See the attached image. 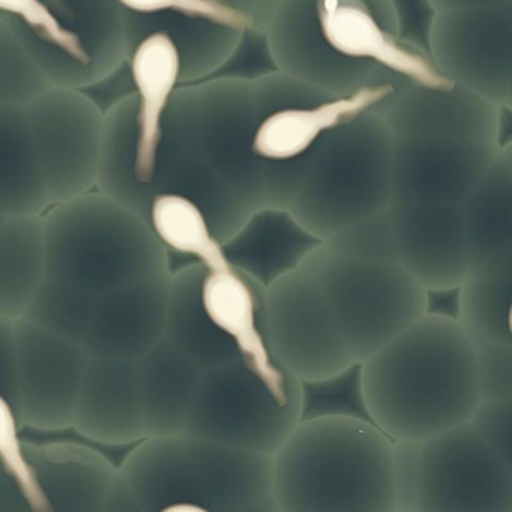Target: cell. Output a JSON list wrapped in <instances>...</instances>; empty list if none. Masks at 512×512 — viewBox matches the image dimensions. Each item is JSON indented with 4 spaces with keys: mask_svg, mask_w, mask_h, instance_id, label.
<instances>
[{
    "mask_svg": "<svg viewBox=\"0 0 512 512\" xmlns=\"http://www.w3.org/2000/svg\"><path fill=\"white\" fill-rule=\"evenodd\" d=\"M325 98L332 97L278 70L176 89L164 118L151 196L175 193L196 203L221 244L257 209H287L305 157L292 163L257 157V125L272 110Z\"/></svg>",
    "mask_w": 512,
    "mask_h": 512,
    "instance_id": "cell-1",
    "label": "cell"
},
{
    "mask_svg": "<svg viewBox=\"0 0 512 512\" xmlns=\"http://www.w3.org/2000/svg\"><path fill=\"white\" fill-rule=\"evenodd\" d=\"M265 37L275 70L328 97L400 80L452 85L404 37L395 0H280Z\"/></svg>",
    "mask_w": 512,
    "mask_h": 512,
    "instance_id": "cell-2",
    "label": "cell"
},
{
    "mask_svg": "<svg viewBox=\"0 0 512 512\" xmlns=\"http://www.w3.org/2000/svg\"><path fill=\"white\" fill-rule=\"evenodd\" d=\"M368 418L394 440L463 424L482 401L478 355L455 317L425 313L361 364Z\"/></svg>",
    "mask_w": 512,
    "mask_h": 512,
    "instance_id": "cell-3",
    "label": "cell"
},
{
    "mask_svg": "<svg viewBox=\"0 0 512 512\" xmlns=\"http://www.w3.org/2000/svg\"><path fill=\"white\" fill-rule=\"evenodd\" d=\"M392 448L370 419L302 418L272 455L278 512H397Z\"/></svg>",
    "mask_w": 512,
    "mask_h": 512,
    "instance_id": "cell-4",
    "label": "cell"
},
{
    "mask_svg": "<svg viewBox=\"0 0 512 512\" xmlns=\"http://www.w3.org/2000/svg\"><path fill=\"white\" fill-rule=\"evenodd\" d=\"M118 469L142 512H278L271 455L230 443L145 437Z\"/></svg>",
    "mask_w": 512,
    "mask_h": 512,
    "instance_id": "cell-5",
    "label": "cell"
},
{
    "mask_svg": "<svg viewBox=\"0 0 512 512\" xmlns=\"http://www.w3.org/2000/svg\"><path fill=\"white\" fill-rule=\"evenodd\" d=\"M43 232L46 275L97 295L172 271L148 218L101 191L50 206Z\"/></svg>",
    "mask_w": 512,
    "mask_h": 512,
    "instance_id": "cell-6",
    "label": "cell"
},
{
    "mask_svg": "<svg viewBox=\"0 0 512 512\" xmlns=\"http://www.w3.org/2000/svg\"><path fill=\"white\" fill-rule=\"evenodd\" d=\"M391 203V134L373 107L326 133L305 155L287 211L326 241Z\"/></svg>",
    "mask_w": 512,
    "mask_h": 512,
    "instance_id": "cell-7",
    "label": "cell"
},
{
    "mask_svg": "<svg viewBox=\"0 0 512 512\" xmlns=\"http://www.w3.org/2000/svg\"><path fill=\"white\" fill-rule=\"evenodd\" d=\"M397 512H511L512 457L472 421L419 440H395Z\"/></svg>",
    "mask_w": 512,
    "mask_h": 512,
    "instance_id": "cell-8",
    "label": "cell"
},
{
    "mask_svg": "<svg viewBox=\"0 0 512 512\" xmlns=\"http://www.w3.org/2000/svg\"><path fill=\"white\" fill-rule=\"evenodd\" d=\"M302 263L319 283L358 364L427 313V290L400 263L346 256L326 244Z\"/></svg>",
    "mask_w": 512,
    "mask_h": 512,
    "instance_id": "cell-9",
    "label": "cell"
},
{
    "mask_svg": "<svg viewBox=\"0 0 512 512\" xmlns=\"http://www.w3.org/2000/svg\"><path fill=\"white\" fill-rule=\"evenodd\" d=\"M304 404H283L241 359L203 370L184 433L274 455L302 419Z\"/></svg>",
    "mask_w": 512,
    "mask_h": 512,
    "instance_id": "cell-10",
    "label": "cell"
},
{
    "mask_svg": "<svg viewBox=\"0 0 512 512\" xmlns=\"http://www.w3.org/2000/svg\"><path fill=\"white\" fill-rule=\"evenodd\" d=\"M265 331L275 358L301 382L329 379L358 364L304 263L266 287Z\"/></svg>",
    "mask_w": 512,
    "mask_h": 512,
    "instance_id": "cell-11",
    "label": "cell"
},
{
    "mask_svg": "<svg viewBox=\"0 0 512 512\" xmlns=\"http://www.w3.org/2000/svg\"><path fill=\"white\" fill-rule=\"evenodd\" d=\"M512 2L434 11L428 55L442 76L512 109Z\"/></svg>",
    "mask_w": 512,
    "mask_h": 512,
    "instance_id": "cell-12",
    "label": "cell"
},
{
    "mask_svg": "<svg viewBox=\"0 0 512 512\" xmlns=\"http://www.w3.org/2000/svg\"><path fill=\"white\" fill-rule=\"evenodd\" d=\"M392 203H461L511 140L476 134L391 136Z\"/></svg>",
    "mask_w": 512,
    "mask_h": 512,
    "instance_id": "cell-13",
    "label": "cell"
},
{
    "mask_svg": "<svg viewBox=\"0 0 512 512\" xmlns=\"http://www.w3.org/2000/svg\"><path fill=\"white\" fill-rule=\"evenodd\" d=\"M131 71L140 97L136 148L130 164L100 176L97 187L148 218L164 118L182 77L181 53L175 38L166 31L146 37L134 53Z\"/></svg>",
    "mask_w": 512,
    "mask_h": 512,
    "instance_id": "cell-14",
    "label": "cell"
},
{
    "mask_svg": "<svg viewBox=\"0 0 512 512\" xmlns=\"http://www.w3.org/2000/svg\"><path fill=\"white\" fill-rule=\"evenodd\" d=\"M17 397L23 428H73L89 353L82 343L23 316L13 322Z\"/></svg>",
    "mask_w": 512,
    "mask_h": 512,
    "instance_id": "cell-15",
    "label": "cell"
},
{
    "mask_svg": "<svg viewBox=\"0 0 512 512\" xmlns=\"http://www.w3.org/2000/svg\"><path fill=\"white\" fill-rule=\"evenodd\" d=\"M265 293L259 281L230 266L206 271L202 302L209 319L238 350L239 358L283 404H304L302 382L272 353L265 331Z\"/></svg>",
    "mask_w": 512,
    "mask_h": 512,
    "instance_id": "cell-16",
    "label": "cell"
},
{
    "mask_svg": "<svg viewBox=\"0 0 512 512\" xmlns=\"http://www.w3.org/2000/svg\"><path fill=\"white\" fill-rule=\"evenodd\" d=\"M401 266L427 292L457 289L472 268L461 203H391Z\"/></svg>",
    "mask_w": 512,
    "mask_h": 512,
    "instance_id": "cell-17",
    "label": "cell"
},
{
    "mask_svg": "<svg viewBox=\"0 0 512 512\" xmlns=\"http://www.w3.org/2000/svg\"><path fill=\"white\" fill-rule=\"evenodd\" d=\"M170 272L139 278L98 295L83 341L89 355L139 359L163 340Z\"/></svg>",
    "mask_w": 512,
    "mask_h": 512,
    "instance_id": "cell-18",
    "label": "cell"
},
{
    "mask_svg": "<svg viewBox=\"0 0 512 512\" xmlns=\"http://www.w3.org/2000/svg\"><path fill=\"white\" fill-rule=\"evenodd\" d=\"M73 428L103 445H136L145 439L137 359L89 355Z\"/></svg>",
    "mask_w": 512,
    "mask_h": 512,
    "instance_id": "cell-19",
    "label": "cell"
},
{
    "mask_svg": "<svg viewBox=\"0 0 512 512\" xmlns=\"http://www.w3.org/2000/svg\"><path fill=\"white\" fill-rule=\"evenodd\" d=\"M38 512H101L116 466L83 443L25 442Z\"/></svg>",
    "mask_w": 512,
    "mask_h": 512,
    "instance_id": "cell-20",
    "label": "cell"
},
{
    "mask_svg": "<svg viewBox=\"0 0 512 512\" xmlns=\"http://www.w3.org/2000/svg\"><path fill=\"white\" fill-rule=\"evenodd\" d=\"M395 83L367 86L344 97L272 110L263 116L253 139L254 154L271 163L305 157L329 131L376 107L394 91Z\"/></svg>",
    "mask_w": 512,
    "mask_h": 512,
    "instance_id": "cell-21",
    "label": "cell"
},
{
    "mask_svg": "<svg viewBox=\"0 0 512 512\" xmlns=\"http://www.w3.org/2000/svg\"><path fill=\"white\" fill-rule=\"evenodd\" d=\"M322 244L287 209L262 208L248 217L223 248L230 265L269 287Z\"/></svg>",
    "mask_w": 512,
    "mask_h": 512,
    "instance_id": "cell-22",
    "label": "cell"
},
{
    "mask_svg": "<svg viewBox=\"0 0 512 512\" xmlns=\"http://www.w3.org/2000/svg\"><path fill=\"white\" fill-rule=\"evenodd\" d=\"M146 437L184 433L203 368L169 341L137 359Z\"/></svg>",
    "mask_w": 512,
    "mask_h": 512,
    "instance_id": "cell-23",
    "label": "cell"
},
{
    "mask_svg": "<svg viewBox=\"0 0 512 512\" xmlns=\"http://www.w3.org/2000/svg\"><path fill=\"white\" fill-rule=\"evenodd\" d=\"M208 269L185 263L170 272L169 307L164 340L181 350L203 370L241 359L233 341L214 325L202 302V283Z\"/></svg>",
    "mask_w": 512,
    "mask_h": 512,
    "instance_id": "cell-24",
    "label": "cell"
},
{
    "mask_svg": "<svg viewBox=\"0 0 512 512\" xmlns=\"http://www.w3.org/2000/svg\"><path fill=\"white\" fill-rule=\"evenodd\" d=\"M457 295V320L475 349L512 346V248L473 265Z\"/></svg>",
    "mask_w": 512,
    "mask_h": 512,
    "instance_id": "cell-25",
    "label": "cell"
},
{
    "mask_svg": "<svg viewBox=\"0 0 512 512\" xmlns=\"http://www.w3.org/2000/svg\"><path fill=\"white\" fill-rule=\"evenodd\" d=\"M472 266L512 248V146L505 143L461 202Z\"/></svg>",
    "mask_w": 512,
    "mask_h": 512,
    "instance_id": "cell-26",
    "label": "cell"
},
{
    "mask_svg": "<svg viewBox=\"0 0 512 512\" xmlns=\"http://www.w3.org/2000/svg\"><path fill=\"white\" fill-rule=\"evenodd\" d=\"M46 278L43 215L5 217L0 226V317L20 319Z\"/></svg>",
    "mask_w": 512,
    "mask_h": 512,
    "instance_id": "cell-27",
    "label": "cell"
},
{
    "mask_svg": "<svg viewBox=\"0 0 512 512\" xmlns=\"http://www.w3.org/2000/svg\"><path fill=\"white\" fill-rule=\"evenodd\" d=\"M148 221L169 256L190 257L208 271L232 266L202 209L187 197L175 193L152 197Z\"/></svg>",
    "mask_w": 512,
    "mask_h": 512,
    "instance_id": "cell-28",
    "label": "cell"
},
{
    "mask_svg": "<svg viewBox=\"0 0 512 512\" xmlns=\"http://www.w3.org/2000/svg\"><path fill=\"white\" fill-rule=\"evenodd\" d=\"M97 299V293L46 275L25 316L55 334L83 344Z\"/></svg>",
    "mask_w": 512,
    "mask_h": 512,
    "instance_id": "cell-29",
    "label": "cell"
},
{
    "mask_svg": "<svg viewBox=\"0 0 512 512\" xmlns=\"http://www.w3.org/2000/svg\"><path fill=\"white\" fill-rule=\"evenodd\" d=\"M323 244L346 256L400 263L389 209L341 230L337 235L323 241Z\"/></svg>",
    "mask_w": 512,
    "mask_h": 512,
    "instance_id": "cell-30",
    "label": "cell"
},
{
    "mask_svg": "<svg viewBox=\"0 0 512 512\" xmlns=\"http://www.w3.org/2000/svg\"><path fill=\"white\" fill-rule=\"evenodd\" d=\"M142 14L173 13L188 22H209L250 32V22L223 0H119Z\"/></svg>",
    "mask_w": 512,
    "mask_h": 512,
    "instance_id": "cell-31",
    "label": "cell"
},
{
    "mask_svg": "<svg viewBox=\"0 0 512 512\" xmlns=\"http://www.w3.org/2000/svg\"><path fill=\"white\" fill-rule=\"evenodd\" d=\"M0 11L23 19L47 43L55 44L79 64H89L88 52L76 32L64 28L43 0H0Z\"/></svg>",
    "mask_w": 512,
    "mask_h": 512,
    "instance_id": "cell-32",
    "label": "cell"
},
{
    "mask_svg": "<svg viewBox=\"0 0 512 512\" xmlns=\"http://www.w3.org/2000/svg\"><path fill=\"white\" fill-rule=\"evenodd\" d=\"M23 425L16 409L5 395L0 394V463L22 487L31 511H37L34 473L26 455L25 440L20 436Z\"/></svg>",
    "mask_w": 512,
    "mask_h": 512,
    "instance_id": "cell-33",
    "label": "cell"
},
{
    "mask_svg": "<svg viewBox=\"0 0 512 512\" xmlns=\"http://www.w3.org/2000/svg\"><path fill=\"white\" fill-rule=\"evenodd\" d=\"M482 400H512V346L476 349Z\"/></svg>",
    "mask_w": 512,
    "mask_h": 512,
    "instance_id": "cell-34",
    "label": "cell"
},
{
    "mask_svg": "<svg viewBox=\"0 0 512 512\" xmlns=\"http://www.w3.org/2000/svg\"><path fill=\"white\" fill-rule=\"evenodd\" d=\"M512 400H482L470 421L503 452H511Z\"/></svg>",
    "mask_w": 512,
    "mask_h": 512,
    "instance_id": "cell-35",
    "label": "cell"
},
{
    "mask_svg": "<svg viewBox=\"0 0 512 512\" xmlns=\"http://www.w3.org/2000/svg\"><path fill=\"white\" fill-rule=\"evenodd\" d=\"M0 394L10 400L19 415L13 320L4 317H0Z\"/></svg>",
    "mask_w": 512,
    "mask_h": 512,
    "instance_id": "cell-36",
    "label": "cell"
},
{
    "mask_svg": "<svg viewBox=\"0 0 512 512\" xmlns=\"http://www.w3.org/2000/svg\"><path fill=\"white\" fill-rule=\"evenodd\" d=\"M250 22V32L265 35L280 0H223Z\"/></svg>",
    "mask_w": 512,
    "mask_h": 512,
    "instance_id": "cell-37",
    "label": "cell"
},
{
    "mask_svg": "<svg viewBox=\"0 0 512 512\" xmlns=\"http://www.w3.org/2000/svg\"><path fill=\"white\" fill-rule=\"evenodd\" d=\"M101 512H142L136 494L124 478L118 467L110 479L109 487L104 494Z\"/></svg>",
    "mask_w": 512,
    "mask_h": 512,
    "instance_id": "cell-38",
    "label": "cell"
},
{
    "mask_svg": "<svg viewBox=\"0 0 512 512\" xmlns=\"http://www.w3.org/2000/svg\"><path fill=\"white\" fill-rule=\"evenodd\" d=\"M29 509L22 487L0 463V512H26Z\"/></svg>",
    "mask_w": 512,
    "mask_h": 512,
    "instance_id": "cell-39",
    "label": "cell"
},
{
    "mask_svg": "<svg viewBox=\"0 0 512 512\" xmlns=\"http://www.w3.org/2000/svg\"><path fill=\"white\" fill-rule=\"evenodd\" d=\"M512 0H427L431 11L454 10V8L482 7V5L508 4Z\"/></svg>",
    "mask_w": 512,
    "mask_h": 512,
    "instance_id": "cell-40",
    "label": "cell"
},
{
    "mask_svg": "<svg viewBox=\"0 0 512 512\" xmlns=\"http://www.w3.org/2000/svg\"><path fill=\"white\" fill-rule=\"evenodd\" d=\"M47 2L52 5L53 10L59 11V13H65V11H68L65 0H47Z\"/></svg>",
    "mask_w": 512,
    "mask_h": 512,
    "instance_id": "cell-41",
    "label": "cell"
},
{
    "mask_svg": "<svg viewBox=\"0 0 512 512\" xmlns=\"http://www.w3.org/2000/svg\"><path fill=\"white\" fill-rule=\"evenodd\" d=\"M4 215H0V226H2V223H4Z\"/></svg>",
    "mask_w": 512,
    "mask_h": 512,
    "instance_id": "cell-42",
    "label": "cell"
}]
</instances>
